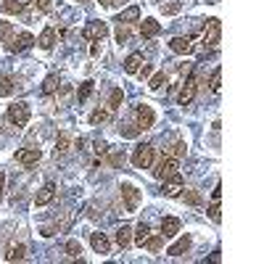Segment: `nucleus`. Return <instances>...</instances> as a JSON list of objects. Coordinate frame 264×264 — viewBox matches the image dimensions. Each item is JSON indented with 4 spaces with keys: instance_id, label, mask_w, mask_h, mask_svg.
<instances>
[{
    "instance_id": "obj_1",
    "label": "nucleus",
    "mask_w": 264,
    "mask_h": 264,
    "mask_svg": "<svg viewBox=\"0 0 264 264\" xmlns=\"http://www.w3.org/2000/svg\"><path fill=\"white\" fill-rule=\"evenodd\" d=\"M154 156H156V148L143 143L132 150V164H135V169H150L154 166Z\"/></svg>"
},
{
    "instance_id": "obj_2",
    "label": "nucleus",
    "mask_w": 264,
    "mask_h": 264,
    "mask_svg": "<svg viewBox=\"0 0 264 264\" xmlns=\"http://www.w3.org/2000/svg\"><path fill=\"white\" fill-rule=\"evenodd\" d=\"M6 119L11 122L14 127H24L26 122H30V106H26V103H14V106H8Z\"/></svg>"
},
{
    "instance_id": "obj_3",
    "label": "nucleus",
    "mask_w": 264,
    "mask_h": 264,
    "mask_svg": "<svg viewBox=\"0 0 264 264\" xmlns=\"http://www.w3.org/2000/svg\"><path fill=\"white\" fill-rule=\"evenodd\" d=\"M135 122H138V130H140V132L150 130V127H154V122H156L154 108L146 106V103H138V106H135Z\"/></svg>"
},
{
    "instance_id": "obj_4",
    "label": "nucleus",
    "mask_w": 264,
    "mask_h": 264,
    "mask_svg": "<svg viewBox=\"0 0 264 264\" xmlns=\"http://www.w3.org/2000/svg\"><path fill=\"white\" fill-rule=\"evenodd\" d=\"M174 172H177V158L174 156H162L156 169H154V177L156 180H166V177H172Z\"/></svg>"
},
{
    "instance_id": "obj_5",
    "label": "nucleus",
    "mask_w": 264,
    "mask_h": 264,
    "mask_svg": "<svg viewBox=\"0 0 264 264\" xmlns=\"http://www.w3.org/2000/svg\"><path fill=\"white\" fill-rule=\"evenodd\" d=\"M122 198H124V209L127 212H135L140 206V190L135 185H130V182L122 185Z\"/></svg>"
},
{
    "instance_id": "obj_6",
    "label": "nucleus",
    "mask_w": 264,
    "mask_h": 264,
    "mask_svg": "<svg viewBox=\"0 0 264 264\" xmlns=\"http://www.w3.org/2000/svg\"><path fill=\"white\" fill-rule=\"evenodd\" d=\"M34 45V37L30 34V32H22V34H16L11 42L6 45V50L8 53H22V50H26V48H32Z\"/></svg>"
},
{
    "instance_id": "obj_7",
    "label": "nucleus",
    "mask_w": 264,
    "mask_h": 264,
    "mask_svg": "<svg viewBox=\"0 0 264 264\" xmlns=\"http://www.w3.org/2000/svg\"><path fill=\"white\" fill-rule=\"evenodd\" d=\"M206 26H209V30L204 32V45L214 48V45L220 42V34H222V22H220V18H209V22H206Z\"/></svg>"
},
{
    "instance_id": "obj_8",
    "label": "nucleus",
    "mask_w": 264,
    "mask_h": 264,
    "mask_svg": "<svg viewBox=\"0 0 264 264\" xmlns=\"http://www.w3.org/2000/svg\"><path fill=\"white\" fill-rule=\"evenodd\" d=\"M196 90H198V80H196V74H190V77L185 80V84H182L180 96H177V100H180V106H188V103H193V98H196Z\"/></svg>"
},
{
    "instance_id": "obj_9",
    "label": "nucleus",
    "mask_w": 264,
    "mask_h": 264,
    "mask_svg": "<svg viewBox=\"0 0 264 264\" xmlns=\"http://www.w3.org/2000/svg\"><path fill=\"white\" fill-rule=\"evenodd\" d=\"M84 37H88L90 42H100L103 37L108 34V26H106V22H90L88 26H84V32H82Z\"/></svg>"
},
{
    "instance_id": "obj_10",
    "label": "nucleus",
    "mask_w": 264,
    "mask_h": 264,
    "mask_svg": "<svg viewBox=\"0 0 264 264\" xmlns=\"http://www.w3.org/2000/svg\"><path fill=\"white\" fill-rule=\"evenodd\" d=\"M40 158H42V150L40 148H22V150H16V162L22 164V166H34Z\"/></svg>"
},
{
    "instance_id": "obj_11",
    "label": "nucleus",
    "mask_w": 264,
    "mask_h": 264,
    "mask_svg": "<svg viewBox=\"0 0 264 264\" xmlns=\"http://www.w3.org/2000/svg\"><path fill=\"white\" fill-rule=\"evenodd\" d=\"M169 48L177 56H190L196 45H193V37H172V40H169Z\"/></svg>"
},
{
    "instance_id": "obj_12",
    "label": "nucleus",
    "mask_w": 264,
    "mask_h": 264,
    "mask_svg": "<svg viewBox=\"0 0 264 264\" xmlns=\"http://www.w3.org/2000/svg\"><path fill=\"white\" fill-rule=\"evenodd\" d=\"M180 190H182V174H180V172H174L172 177H166V180H164L162 193L169 196V198H174V196H180Z\"/></svg>"
},
{
    "instance_id": "obj_13",
    "label": "nucleus",
    "mask_w": 264,
    "mask_h": 264,
    "mask_svg": "<svg viewBox=\"0 0 264 264\" xmlns=\"http://www.w3.org/2000/svg\"><path fill=\"white\" fill-rule=\"evenodd\" d=\"M90 246H92V251H96V254H108L111 251V240L103 232H92L90 235Z\"/></svg>"
},
{
    "instance_id": "obj_14",
    "label": "nucleus",
    "mask_w": 264,
    "mask_h": 264,
    "mask_svg": "<svg viewBox=\"0 0 264 264\" xmlns=\"http://www.w3.org/2000/svg\"><path fill=\"white\" fill-rule=\"evenodd\" d=\"M158 32H162V24H158L156 18H143V22H140V37L150 40V37H156Z\"/></svg>"
},
{
    "instance_id": "obj_15",
    "label": "nucleus",
    "mask_w": 264,
    "mask_h": 264,
    "mask_svg": "<svg viewBox=\"0 0 264 264\" xmlns=\"http://www.w3.org/2000/svg\"><path fill=\"white\" fill-rule=\"evenodd\" d=\"M190 243H193V240H190V235H180V238H177L172 246H169L166 254H169V256H182V254L190 248Z\"/></svg>"
},
{
    "instance_id": "obj_16",
    "label": "nucleus",
    "mask_w": 264,
    "mask_h": 264,
    "mask_svg": "<svg viewBox=\"0 0 264 264\" xmlns=\"http://www.w3.org/2000/svg\"><path fill=\"white\" fill-rule=\"evenodd\" d=\"M53 196H56V185L53 182H45L40 188V193H37V198H34V206H48L53 201Z\"/></svg>"
},
{
    "instance_id": "obj_17",
    "label": "nucleus",
    "mask_w": 264,
    "mask_h": 264,
    "mask_svg": "<svg viewBox=\"0 0 264 264\" xmlns=\"http://www.w3.org/2000/svg\"><path fill=\"white\" fill-rule=\"evenodd\" d=\"M177 232H180V220H177V216H164L162 220V235L164 238H174Z\"/></svg>"
},
{
    "instance_id": "obj_18",
    "label": "nucleus",
    "mask_w": 264,
    "mask_h": 264,
    "mask_svg": "<svg viewBox=\"0 0 264 264\" xmlns=\"http://www.w3.org/2000/svg\"><path fill=\"white\" fill-rule=\"evenodd\" d=\"M37 45H40L42 50H50L56 45V30H50V26H45V30L40 32V37H37Z\"/></svg>"
},
{
    "instance_id": "obj_19",
    "label": "nucleus",
    "mask_w": 264,
    "mask_h": 264,
    "mask_svg": "<svg viewBox=\"0 0 264 264\" xmlns=\"http://www.w3.org/2000/svg\"><path fill=\"white\" fill-rule=\"evenodd\" d=\"M114 240L119 243L122 248L130 246V240H132V228H130V224H122V228L116 230V235H114Z\"/></svg>"
},
{
    "instance_id": "obj_20",
    "label": "nucleus",
    "mask_w": 264,
    "mask_h": 264,
    "mask_svg": "<svg viewBox=\"0 0 264 264\" xmlns=\"http://www.w3.org/2000/svg\"><path fill=\"white\" fill-rule=\"evenodd\" d=\"M138 18H140V8H138V6H130L124 14L116 16V22H119V24H132V22H138Z\"/></svg>"
},
{
    "instance_id": "obj_21",
    "label": "nucleus",
    "mask_w": 264,
    "mask_h": 264,
    "mask_svg": "<svg viewBox=\"0 0 264 264\" xmlns=\"http://www.w3.org/2000/svg\"><path fill=\"white\" fill-rule=\"evenodd\" d=\"M140 64H143V56H140V53H130L127 61H124V72H127V74H138Z\"/></svg>"
},
{
    "instance_id": "obj_22",
    "label": "nucleus",
    "mask_w": 264,
    "mask_h": 264,
    "mask_svg": "<svg viewBox=\"0 0 264 264\" xmlns=\"http://www.w3.org/2000/svg\"><path fill=\"white\" fill-rule=\"evenodd\" d=\"M122 100H124V92H122V88H114L111 90V98H108V111H119Z\"/></svg>"
},
{
    "instance_id": "obj_23",
    "label": "nucleus",
    "mask_w": 264,
    "mask_h": 264,
    "mask_svg": "<svg viewBox=\"0 0 264 264\" xmlns=\"http://www.w3.org/2000/svg\"><path fill=\"white\" fill-rule=\"evenodd\" d=\"M24 256H26V246H22V243H18V246H11V248H8L6 262H22Z\"/></svg>"
},
{
    "instance_id": "obj_24",
    "label": "nucleus",
    "mask_w": 264,
    "mask_h": 264,
    "mask_svg": "<svg viewBox=\"0 0 264 264\" xmlns=\"http://www.w3.org/2000/svg\"><path fill=\"white\" fill-rule=\"evenodd\" d=\"M162 243H164V235L158 232V235H148V238L143 240V246L148 251H158V248H162Z\"/></svg>"
},
{
    "instance_id": "obj_25",
    "label": "nucleus",
    "mask_w": 264,
    "mask_h": 264,
    "mask_svg": "<svg viewBox=\"0 0 264 264\" xmlns=\"http://www.w3.org/2000/svg\"><path fill=\"white\" fill-rule=\"evenodd\" d=\"M24 8H26L24 0H6V3H3V11L6 14H22Z\"/></svg>"
},
{
    "instance_id": "obj_26",
    "label": "nucleus",
    "mask_w": 264,
    "mask_h": 264,
    "mask_svg": "<svg viewBox=\"0 0 264 264\" xmlns=\"http://www.w3.org/2000/svg\"><path fill=\"white\" fill-rule=\"evenodd\" d=\"M148 235H150V228H148L146 222H140V224H138V230L132 232V238H135V243H138V246H143V240L148 238Z\"/></svg>"
},
{
    "instance_id": "obj_27",
    "label": "nucleus",
    "mask_w": 264,
    "mask_h": 264,
    "mask_svg": "<svg viewBox=\"0 0 264 264\" xmlns=\"http://www.w3.org/2000/svg\"><path fill=\"white\" fill-rule=\"evenodd\" d=\"M209 88H212V92H220V88H222V69L216 66V69L212 72V77H209Z\"/></svg>"
},
{
    "instance_id": "obj_28",
    "label": "nucleus",
    "mask_w": 264,
    "mask_h": 264,
    "mask_svg": "<svg viewBox=\"0 0 264 264\" xmlns=\"http://www.w3.org/2000/svg\"><path fill=\"white\" fill-rule=\"evenodd\" d=\"M164 84H166V74L164 72H156L154 77L148 80V88L150 90H158V88H164Z\"/></svg>"
},
{
    "instance_id": "obj_29",
    "label": "nucleus",
    "mask_w": 264,
    "mask_h": 264,
    "mask_svg": "<svg viewBox=\"0 0 264 264\" xmlns=\"http://www.w3.org/2000/svg\"><path fill=\"white\" fill-rule=\"evenodd\" d=\"M92 88H96V84H92L90 80L80 84V90H77V98H80V103H82V100H88V98L92 96Z\"/></svg>"
},
{
    "instance_id": "obj_30",
    "label": "nucleus",
    "mask_w": 264,
    "mask_h": 264,
    "mask_svg": "<svg viewBox=\"0 0 264 264\" xmlns=\"http://www.w3.org/2000/svg\"><path fill=\"white\" fill-rule=\"evenodd\" d=\"M56 90H58V77H53V74H50V77H45V82H42V92H45V96H50V92H56Z\"/></svg>"
},
{
    "instance_id": "obj_31",
    "label": "nucleus",
    "mask_w": 264,
    "mask_h": 264,
    "mask_svg": "<svg viewBox=\"0 0 264 264\" xmlns=\"http://www.w3.org/2000/svg\"><path fill=\"white\" fill-rule=\"evenodd\" d=\"M14 34V24L11 22H0V42H8Z\"/></svg>"
},
{
    "instance_id": "obj_32",
    "label": "nucleus",
    "mask_w": 264,
    "mask_h": 264,
    "mask_svg": "<svg viewBox=\"0 0 264 264\" xmlns=\"http://www.w3.org/2000/svg\"><path fill=\"white\" fill-rule=\"evenodd\" d=\"M14 92V80L11 77H0V96L8 98Z\"/></svg>"
},
{
    "instance_id": "obj_33",
    "label": "nucleus",
    "mask_w": 264,
    "mask_h": 264,
    "mask_svg": "<svg viewBox=\"0 0 264 264\" xmlns=\"http://www.w3.org/2000/svg\"><path fill=\"white\" fill-rule=\"evenodd\" d=\"M108 111H103V108H96V111H92V114H90V122H92V124H100V122H108Z\"/></svg>"
},
{
    "instance_id": "obj_34",
    "label": "nucleus",
    "mask_w": 264,
    "mask_h": 264,
    "mask_svg": "<svg viewBox=\"0 0 264 264\" xmlns=\"http://www.w3.org/2000/svg\"><path fill=\"white\" fill-rule=\"evenodd\" d=\"M64 150H69V135L61 132L58 140H56V154H64Z\"/></svg>"
},
{
    "instance_id": "obj_35",
    "label": "nucleus",
    "mask_w": 264,
    "mask_h": 264,
    "mask_svg": "<svg viewBox=\"0 0 264 264\" xmlns=\"http://www.w3.org/2000/svg\"><path fill=\"white\" fill-rule=\"evenodd\" d=\"M66 254H69V256H72V259H77V256H80V254H82V248H80V243H77V240H69V243H66Z\"/></svg>"
},
{
    "instance_id": "obj_36",
    "label": "nucleus",
    "mask_w": 264,
    "mask_h": 264,
    "mask_svg": "<svg viewBox=\"0 0 264 264\" xmlns=\"http://www.w3.org/2000/svg\"><path fill=\"white\" fill-rule=\"evenodd\" d=\"M130 40V26L127 24H119V30H116V42H127Z\"/></svg>"
},
{
    "instance_id": "obj_37",
    "label": "nucleus",
    "mask_w": 264,
    "mask_h": 264,
    "mask_svg": "<svg viewBox=\"0 0 264 264\" xmlns=\"http://www.w3.org/2000/svg\"><path fill=\"white\" fill-rule=\"evenodd\" d=\"M185 154H188V146L182 143V140H177V143L172 146V156H174V158H180V156H185Z\"/></svg>"
},
{
    "instance_id": "obj_38",
    "label": "nucleus",
    "mask_w": 264,
    "mask_h": 264,
    "mask_svg": "<svg viewBox=\"0 0 264 264\" xmlns=\"http://www.w3.org/2000/svg\"><path fill=\"white\" fill-rule=\"evenodd\" d=\"M209 216H212L214 222H220V220H222V209H220V201H214V204L209 206Z\"/></svg>"
},
{
    "instance_id": "obj_39",
    "label": "nucleus",
    "mask_w": 264,
    "mask_h": 264,
    "mask_svg": "<svg viewBox=\"0 0 264 264\" xmlns=\"http://www.w3.org/2000/svg\"><path fill=\"white\" fill-rule=\"evenodd\" d=\"M182 198H185L188 204H193V206H198V204H201V196H198V193H193V190H190V193H182Z\"/></svg>"
},
{
    "instance_id": "obj_40",
    "label": "nucleus",
    "mask_w": 264,
    "mask_h": 264,
    "mask_svg": "<svg viewBox=\"0 0 264 264\" xmlns=\"http://www.w3.org/2000/svg\"><path fill=\"white\" fill-rule=\"evenodd\" d=\"M34 6H37V8H40V11H42V14H48V11H50V8H53V6H50V0H34Z\"/></svg>"
},
{
    "instance_id": "obj_41",
    "label": "nucleus",
    "mask_w": 264,
    "mask_h": 264,
    "mask_svg": "<svg viewBox=\"0 0 264 264\" xmlns=\"http://www.w3.org/2000/svg\"><path fill=\"white\" fill-rule=\"evenodd\" d=\"M162 11L164 14H177L180 11V3H166V6H162Z\"/></svg>"
},
{
    "instance_id": "obj_42",
    "label": "nucleus",
    "mask_w": 264,
    "mask_h": 264,
    "mask_svg": "<svg viewBox=\"0 0 264 264\" xmlns=\"http://www.w3.org/2000/svg\"><path fill=\"white\" fill-rule=\"evenodd\" d=\"M138 74H140V77H150V64H140Z\"/></svg>"
},
{
    "instance_id": "obj_43",
    "label": "nucleus",
    "mask_w": 264,
    "mask_h": 264,
    "mask_svg": "<svg viewBox=\"0 0 264 264\" xmlns=\"http://www.w3.org/2000/svg\"><path fill=\"white\" fill-rule=\"evenodd\" d=\"M138 132H140L138 127H124V130H122V135H124V138H135Z\"/></svg>"
},
{
    "instance_id": "obj_44",
    "label": "nucleus",
    "mask_w": 264,
    "mask_h": 264,
    "mask_svg": "<svg viewBox=\"0 0 264 264\" xmlns=\"http://www.w3.org/2000/svg\"><path fill=\"white\" fill-rule=\"evenodd\" d=\"M106 150H108V146L103 143V140H98V143H96V154H98V156H103Z\"/></svg>"
},
{
    "instance_id": "obj_45",
    "label": "nucleus",
    "mask_w": 264,
    "mask_h": 264,
    "mask_svg": "<svg viewBox=\"0 0 264 264\" xmlns=\"http://www.w3.org/2000/svg\"><path fill=\"white\" fill-rule=\"evenodd\" d=\"M220 198H222V185H216L212 190V201H220Z\"/></svg>"
},
{
    "instance_id": "obj_46",
    "label": "nucleus",
    "mask_w": 264,
    "mask_h": 264,
    "mask_svg": "<svg viewBox=\"0 0 264 264\" xmlns=\"http://www.w3.org/2000/svg\"><path fill=\"white\" fill-rule=\"evenodd\" d=\"M98 3H100V6H106V8H111V6H116L119 0H98ZM122 3H124V0H122Z\"/></svg>"
},
{
    "instance_id": "obj_47",
    "label": "nucleus",
    "mask_w": 264,
    "mask_h": 264,
    "mask_svg": "<svg viewBox=\"0 0 264 264\" xmlns=\"http://www.w3.org/2000/svg\"><path fill=\"white\" fill-rule=\"evenodd\" d=\"M3 190H6V172H0V196H3Z\"/></svg>"
},
{
    "instance_id": "obj_48",
    "label": "nucleus",
    "mask_w": 264,
    "mask_h": 264,
    "mask_svg": "<svg viewBox=\"0 0 264 264\" xmlns=\"http://www.w3.org/2000/svg\"><path fill=\"white\" fill-rule=\"evenodd\" d=\"M111 164L119 166V164H122V156H119V154H114V156H111Z\"/></svg>"
},
{
    "instance_id": "obj_49",
    "label": "nucleus",
    "mask_w": 264,
    "mask_h": 264,
    "mask_svg": "<svg viewBox=\"0 0 264 264\" xmlns=\"http://www.w3.org/2000/svg\"><path fill=\"white\" fill-rule=\"evenodd\" d=\"M80 3H88V0H80Z\"/></svg>"
}]
</instances>
